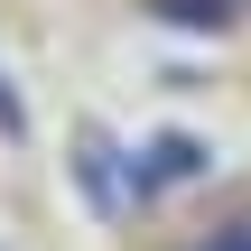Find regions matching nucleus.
Masks as SVG:
<instances>
[{"instance_id":"obj_4","label":"nucleus","mask_w":251,"mask_h":251,"mask_svg":"<svg viewBox=\"0 0 251 251\" xmlns=\"http://www.w3.org/2000/svg\"><path fill=\"white\" fill-rule=\"evenodd\" d=\"M214 251H233V242H214Z\"/></svg>"},{"instance_id":"obj_3","label":"nucleus","mask_w":251,"mask_h":251,"mask_svg":"<svg viewBox=\"0 0 251 251\" xmlns=\"http://www.w3.org/2000/svg\"><path fill=\"white\" fill-rule=\"evenodd\" d=\"M0 130H19V102H9V93H0Z\"/></svg>"},{"instance_id":"obj_1","label":"nucleus","mask_w":251,"mask_h":251,"mask_svg":"<svg viewBox=\"0 0 251 251\" xmlns=\"http://www.w3.org/2000/svg\"><path fill=\"white\" fill-rule=\"evenodd\" d=\"M168 28H224V19H242V0H149Z\"/></svg>"},{"instance_id":"obj_2","label":"nucleus","mask_w":251,"mask_h":251,"mask_svg":"<svg viewBox=\"0 0 251 251\" xmlns=\"http://www.w3.org/2000/svg\"><path fill=\"white\" fill-rule=\"evenodd\" d=\"M224 242H233V251H251V214H242V224H233V233H224Z\"/></svg>"}]
</instances>
